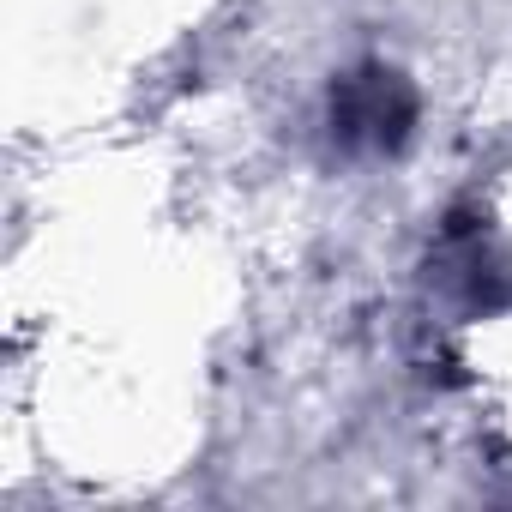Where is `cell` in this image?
I'll return each mask as SVG.
<instances>
[{
	"label": "cell",
	"instance_id": "1",
	"mask_svg": "<svg viewBox=\"0 0 512 512\" xmlns=\"http://www.w3.org/2000/svg\"><path fill=\"white\" fill-rule=\"evenodd\" d=\"M332 109H338V133H344V139L398 145L404 127H410V97H404V85H398L392 73H362V79H350Z\"/></svg>",
	"mask_w": 512,
	"mask_h": 512
}]
</instances>
